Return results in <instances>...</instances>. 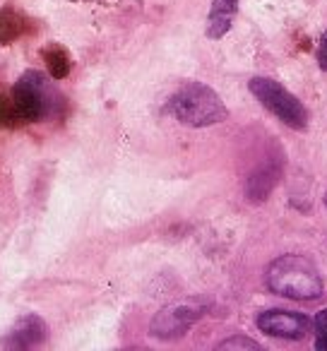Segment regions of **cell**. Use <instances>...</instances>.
<instances>
[{
	"label": "cell",
	"instance_id": "1",
	"mask_svg": "<svg viewBox=\"0 0 327 351\" xmlns=\"http://www.w3.org/2000/svg\"><path fill=\"white\" fill-rule=\"evenodd\" d=\"M265 282L272 293L293 301H315L322 296V277L303 255H282L267 267Z\"/></svg>",
	"mask_w": 327,
	"mask_h": 351
},
{
	"label": "cell",
	"instance_id": "2",
	"mask_svg": "<svg viewBox=\"0 0 327 351\" xmlns=\"http://www.w3.org/2000/svg\"><path fill=\"white\" fill-rule=\"evenodd\" d=\"M169 113L188 128H210L226 121L229 108L212 87L202 82H186L167 104Z\"/></svg>",
	"mask_w": 327,
	"mask_h": 351
},
{
	"label": "cell",
	"instance_id": "3",
	"mask_svg": "<svg viewBox=\"0 0 327 351\" xmlns=\"http://www.w3.org/2000/svg\"><path fill=\"white\" fill-rule=\"evenodd\" d=\"M248 89L272 116H277L284 125L293 128V130H306L308 128V108L296 94L289 92L284 84H279L272 77H253L248 82Z\"/></svg>",
	"mask_w": 327,
	"mask_h": 351
},
{
	"label": "cell",
	"instance_id": "4",
	"mask_svg": "<svg viewBox=\"0 0 327 351\" xmlns=\"http://www.w3.org/2000/svg\"><path fill=\"white\" fill-rule=\"evenodd\" d=\"M207 313V303L200 298H186V301H176L171 306L161 308L154 317H152L149 332L156 339H181L197 320H202Z\"/></svg>",
	"mask_w": 327,
	"mask_h": 351
},
{
	"label": "cell",
	"instance_id": "5",
	"mask_svg": "<svg viewBox=\"0 0 327 351\" xmlns=\"http://www.w3.org/2000/svg\"><path fill=\"white\" fill-rule=\"evenodd\" d=\"M10 104L15 108L17 123H34L41 121L49 111V97L46 84L39 73H25L15 82L10 94Z\"/></svg>",
	"mask_w": 327,
	"mask_h": 351
},
{
	"label": "cell",
	"instance_id": "6",
	"mask_svg": "<svg viewBox=\"0 0 327 351\" xmlns=\"http://www.w3.org/2000/svg\"><path fill=\"white\" fill-rule=\"evenodd\" d=\"M260 332L277 339H303L311 332V320L303 313L296 311H282V308H272L265 311L255 320Z\"/></svg>",
	"mask_w": 327,
	"mask_h": 351
},
{
	"label": "cell",
	"instance_id": "7",
	"mask_svg": "<svg viewBox=\"0 0 327 351\" xmlns=\"http://www.w3.org/2000/svg\"><path fill=\"white\" fill-rule=\"evenodd\" d=\"M282 171H284V159L279 154H272L267 156V159L263 161V164H258L253 171L248 173V178H245V197H248L250 202H265L269 195H272V191L277 188V183L282 181Z\"/></svg>",
	"mask_w": 327,
	"mask_h": 351
},
{
	"label": "cell",
	"instance_id": "8",
	"mask_svg": "<svg viewBox=\"0 0 327 351\" xmlns=\"http://www.w3.org/2000/svg\"><path fill=\"white\" fill-rule=\"evenodd\" d=\"M46 335H49V327L39 315H25L8 330V335L3 337V346L5 349H32V346H39L46 339Z\"/></svg>",
	"mask_w": 327,
	"mask_h": 351
},
{
	"label": "cell",
	"instance_id": "9",
	"mask_svg": "<svg viewBox=\"0 0 327 351\" xmlns=\"http://www.w3.org/2000/svg\"><path fill=\"white\" fill-rule=\"evenodd\" d=\"M239 15V0H212L210 15H207V36L221 39L229 34L234 20Z\"/></svg>",
	"mask_w": 327,
	"mask_h": 351
},
{
	"label": "cell",
	"instance_id": "10",
	"mask_svg": "<svg viewBox=\"0 0 327 351\" xmlns=\"http://www.w3.org/2000/svg\"><path fill=\"white\" fill-rule=\"evenodd\" d=\"M44 58H46V68H49V75L53 80H65L70 75V68H73V63H70V56L65 53L60 46H51V49L44 53Z\"/></svg>",
	"mask_w": 327,
	"mask_h": 351
},
{
	"label": "cell",
	"instance_id": "11",
	"mask_svg": "<svg viewBox=\"0 0 327 351\" xmlns=\"http://www.w3.org/2000/svg\"><path fill=\"white\" fill-rule=\"evenodd\" d=\"M22 34H25V25L20 17L10 15V12H0V44H8Z\"/></svg>",
	"mask_w": 327,
	"mask_h": 351
},
{
	"label": "cell",
	"instance_id": "12",
	"mask_svg": "<svg viewBox=\"0 0 327 351\" xmlns=\"http://www.w3.org/2000/svg\"><path fill=\"white\" fill-rule=\"evenodd\" d=\"M217 349H224V351H234V349H250V351H260V349H263V346H260V341L250 339V337H241V335H236V337H229V339L219 341V346H217Z\"/></svg>",
	"mask_w": 327,
	"mask_h": 351
},
{
	"label": "cell",
	"instance_id": "13",
	"mask_svg": "<svg viewBox=\"0 0 327 351\" xmlns=\"http://www.w3.org/2000/svg\"><path fill=\"white\" fill-rule=\"evenodd\" d=\"M313 327H315V349L327 351V308L317 313Z\"/></svg>",
	"mask_w": 327,
	"mask_h": 351
},
{
	"label": "cell",
	"instance_id": "14",
	"mask_svg": "<svg viewBox=\"0 0 327 351\" xmlns=\"http://www.w3.org/2000/svg\"><path fill=\"white\" fill-rule=\"evenodd\" d=\"M17 116H15V108H12L10 99L8 97H0V125H15Z\"/></svg>",
	"mask_w": 327,
	"mask_h": 351
},
{
	"label": "cell",
	"instance_id": "15",
	"mask_svg": "<svg viewBox=\"0 0 327 351\" xmlns=\"http://www.w3.org/2000/svg\"><path fill=\"white\" fill-rule=\"evenodd\" d=\"M315 58H317V65H320V70H325V73H327V32H322L320 39H317Z\"/></svg>",
	"mask_w": 327,
	"mask_h": 351
},
{
	"label": "cell",
	"instance_id": "16",
	"mask_svg": "<svg viewBox=\"0 0 327 351\" xmlns=\"http://www.w3.org/2000/svg\"><path fill=\"white\" fill-rule=\"evenodd\" d=\"M322 200H325V207H327V193H325V197H322Z\"/></svg>",
	"mask_w": 327,
	"mask_h": 351
}]
</instances>
